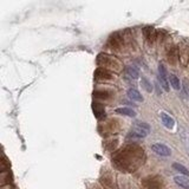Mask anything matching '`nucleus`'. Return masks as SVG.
I'll use <instances>...</instances> for the list:
<instances>
[{"label":"nucleus","instance_id":"nucleus-16","mask_svg":"<svg viewBox=\"0 0 189 189\" xmlns=\"http://www.w3.org/2000/svg\"><path fill=\"white\" fill-rule=\"evenodd\" d=\"M141 84H142V86L144 88V90H146L147 92H151V91H152V85H151V83L146 78V77H142V79H141Z\"/></svg>","mask_w":189,"mask_h":189},{"label":"nucleus","instance_id":"nucleus-15","mask_svg":"<svg viewBox=\"0 0 189 189\" xmlns=\"http://www.w3.org/2000/svg\"><path fill=\"white\" fill-rule=\"evenodd\" d=\"M172 168L176 170V171H178V172H181L183 176H189V170L183 166V164H181V163H172Z\"/></svg>","mask_w":189,"mask_h":189},{"label":"nucleus","instance_id":"nucleus-13","mask_svg":"<svg viewBox=\"0 0 189 189\" xmlns=\"http://www.w3.org/2000/svg\"><path fill=\"white\" fill-rule=\"evenodd\" d=\"M110 45H111V49H119L121 45H122V39L121 37H118V33H115L112 37L110 38Z\"/></svg>","mask_w":189,"mask_h":189},{"label":"nucleus","instance_id":"nucleus-12","mask_svg":"<svg viewBox=\"0 0 189 189\" xmlns=\"http://www.w3.org/2000/svg\"><path fill=\"white\" fill-rule=\"evenodd\" d=\"M111 96H112V92L109 91V90H104V91H102V90H96V91H94V97L98 98V99H108V98H110Z\"/></svg>","mask_w":189,"mask_h":189},{"label":"nucleus","instance_id":"nucleus-3","mask_svg":"<svg viewBox=\"0 0 189 189\" xmlns=\"http://www.w3.org/2000/svg\"><path fill=\"white\" fill-rule=\"evenodd\" d=\"M158 82H160L161 86L163 88V90L168 92L170 90V86H169L170 83H169V80H168L167 70H166V68H164L162 64L158 65Z\"/></svg>","mask_w":189,"mask_h":189},{"label":"nucleus","instance_id":"nucleus-8","mask_svg":"<svg viewBox=\"0 0 189 189\" xmlns=\"http://www.w3.org/2000/svg\"><path fill=\"white\" fill-rule=\"evenodd\" d=\"M174 181L177 186H180L181 188L183 189H189V178L187 176H182V175H178V176H175L174 177Z\"/></svg>","mask_w":189,"mask_h":189},{"label":"nucleus","instance_id":"nucleus-11","mask_svg":"<svg viewBox=\"0 0 189 189\" xmlns=\"http://www.w3.org/2000/svg\"><path fill=\"white\" fill-rule=\"evenodd\" d=\"M125 75L128 76V77H130V78H132V79H137L140 77V72H138L137 68H135L132 65H129V66L125 68Z\"/></svg>","mask_w":189,"mask_h":189},{"label":"nucleus","instance_id":"nucleus-10","mask_svg":"<svg viewBox=\"0 0 189 189\" xmlns=\"http://www.w3.org/2000/svg\"><path fill=\"white\" fill-rule=\"evenodd\" d=\"M115 112L118 113V115H122V116H128V117H135L136 112L135 110H132L131 108H117L115 110Z\"/></svg>","mask_w":189,"mask_h":189},{"label":"nucleus","instance_id":"nucleus-1","mask_svg":"<svg viewBox=\"0 0 189 189\" xmlns=\"http://www.w3.org/2000/svg\"><path fill=\"white\" fill-rule=\"evenodd\" d=\"M144 157V150L137 144H128L118 150L112 157L115 166L121 170H135L142 162Z\"/></svg>","mask_w":189,"mask_h":189},{"label":"nucleus","instance_id":"nucleus-2","mask_svg":"<svg viewBox=\"0 0 189 189\" xmlns=\"http://www.w3.org/2000/svg\"><path fill=\"white\" fill-rule=\"evenodd\" d=\"M96 64L98 65V68H103L105 70L109 71H115V72H119L123 69V65L121 63L119 59H117L116 57L108 55V53H99L96 58Z\"/></svg>","mask_w":189,"mask_h":189},{"label":"nucleus","instance_id":"nucleus-9","mask_svg":"<svg viewBox=\"0 0 189 189\" xmlns=\"http://www.w3.org/2000/svg\"><path fill=\"white\" fill-rule=\"evenodd\" d=\"M128 97L134 102H143L144 100V98L141 94V92L138 90H136V89H132V88L128 90Z\"/></svg>","mask_w":189,"mask_h":189},{"label":"nucleus","instance_id":"nucleus-6","mask_svg":"<svg viewBox=\"0 0 189 189\" xmlns=\"http://www.w3.org/2000/svg\"><path fill=\"white\" fill-rule=\"evenodd\" d=\"M92 110H94V113L97 119H102V118L105 117V108H104L103 104L97 103V102L94 103V104H92Z\"/></svg>","mask_w":189,"mask_h":189},{"label":"nucleus","instance_id":"nucleus-4","mask_svg":"<svg viewBox=\"0 0 189 189\" xmlns=\"http://www.w3.org/2000/svg\"><path fill=\"white\" fill-rule=\"evenodd\" d=\"M94 80H111L113 79V74L103 68H97L94 74Z\"/></svg>","mask_w":189,"mask_h":189},{"label":"nucleus","instance_id":"nucleus-5","mask_svg":"<svg viewBox=\"0 0 189 189\" xmlns=\"http://www.w3.org/2000/svg\"><path fill=\"white\" fill-rule=\"evenodd\" d=\"M151 150L154 151L155 154L160 155V156H164V157H168L171 155V150H170L169 147H167L166 144L163 143H155L151 146Z\"/></svg>","mask_w":189,"mask_h":189},{"label":"nucleus","instance_id":"nucleus-17","mask_svg":"<svg viewBox=\"0 0 189 189\" xmlns=\"http://www.w3.org/2000/svg\"><path fill=\"white\" fill-rule=\"evenodd\" d=\"M147 187L149 189H160L161 184L156 178H149V183L147 182Z\"/></svg>","mask_w":189,"mask_h":189},{"label":"nucleus","instance_id":"nucleus-14","mask_svg":"<svg viewBox=\"0 0 189 189\" xmlns=\"http://www.w3.org/2000/svg\"><path fill=\"white\" fill-rule=\"evenodd\" d=\"M169 83H170V85H171L172 89H175V90H180V89H181V83H180V79L177 78V76L170 75L169 76Z\"/></svg>","mask_w":189,"mask_h":189},{"label":"nucleus","instance_id":"nucleus-7","mask_svg":"<svg viewBox=\"0 0 189 189\" xmlns=\"http://www.w3.org/2000/svg\"><path fill=\"white\" fill-rule=\"evenodd\" d=\"M161 121H162L163 125H164L166 128H168V129H172L174 125H175L174 118H172L171 116H169L167 112H161Z\"/></svg>","mask_w":189,"mask_h":189}]
</instances>
